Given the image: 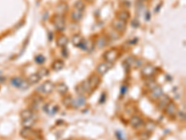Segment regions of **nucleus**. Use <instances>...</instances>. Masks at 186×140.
<instances>
[{"label": "nucleus", "mask_w": 186, "mask_h": 140, "mask_svg": "<svg viewBox=\"0 0 186 140\" xmlns=\"http://www.w3.org/2000/svg\"><path fill=\"white\" fill-rule=\"evenodd\" d=\"M32 140H43L40 137H34V138H33Z\"/></svg>", "instance_id": "nucleus-43"}, {"label": "nucleus", "mask_w": 186, "mask_h": 140, "mask_svg": "<svg viewBox=\"0 0 186 140\" xmlns=\"http://www.w3.org/2000/svg\"><path fill=\"white\" fill-rule=\"evenodd\" d=\"M118 57H119V51L116 48L110 49L103 53V59L105 60V62H108V63L113 64L115 61L117 60Z\"/></svg>", "instance_id": "nucleus-2"}, {"label": "nucleus", "mask_w": 186, "mask_h": 140, "mask_svg": "<svg viewBox=\"0 0 186 140\" xmlns=\"http://www.w3.org/2000/svg\"><path fill=\"white\" fill-rule=\"evenodd\" d=\"M141 2H146V1H148V0H140Z\"/></svg>", "instance_id": "nucleus-44"}, {"label": "nucleus", "mask_w": 186, "mask_h": 140, "mask_svg": "<svg viewBox=\"0 0 186 140\" xmlns=\"http://www.w3.org/2000/svg\"><path fill=\"white\" fill-rule=\"evenodd\" d=\"M54 89H55V84L51 80H46L37 88V92L44 94H49L53 92Z\"/></svg>", "instance_id": "nucleus-3"}, {"label": "nucleus", "mask_w": 186, "mask_h": 140, "mask_svg": "<svg viewBox=\"0 0 186 140\" xmlns=\"http://www.w3.org/2000/svg\"><path fill=\"white\" fill-rule=\"evenodd\" d=\"M150 137H151V133H149V132H147L145 130L139 134L140 140H149L150 139Z\"/></svg>", "instance_id": "nucleus-32"}, {"label": "nucleus", "mask_w": 186, "mask_h": 140, "mask_svg": "<svg viewBox=\"0 0 186 140\" xmlns=\"http://www.w3.org/2000/svg\"><path fill=\"white\" fill-rule=\"evenodd\" d=\"M129 124L133 129H140L144 125V121L141 116L133 115L129 120Z\"/></svg>", "instance_id": "nucleus-9"}, {"label": "nucleus", "mask_w": 186, "mask_h": 140, "mask_svg": "<svg viewBox=\"0 0 186 140\" xmlns=\"http://www.w3.org/2000/svg\"><path fill=\"white\" fill-rule=\"evenodd\" d=\"M67 140H73L72 138H69V139H67Z\"/></svg>", "instance_id": "nucleus-46"}, {"label": "nucleus", "mask_w": 186, "mask_h": 140, "mask_svg": "<svg viewBox=\"0 0 186 140\" xmlns=\"http://www.w3.org/2000/svg\"><path fill=\"white\" fill-rule=\"evenodd\" d=\"M55 88H56V91L60 94H62V95H65L67 93H68V86L64 83V82H60V83H58L56 86H55Z\"/></svg>", "instance_id": "nucleus-21"}, {"label": "nucleus", "mask_w": 186, "mask_h": 140, "mask_svg": "<svg viewBox=\"0 0 186 140\" xmlns=\"http://www.w3.org/2000/svg\"><path fill=\"white\" fill-rule=\"evenodd\" d=\"M88 82L91 92H93L99 87L101 83V76H99L98 74H93L88 79Z\"/></svg>", "instance_id": "nucleus-7"}, {"label": "nucleus", "mask_w": 186, "mask_h": 140, "mask_svg": "<svg viewBox=\"0 0 186 140\" xmlns=\"http://www.w3.org/2000/svg\"><path fill=\"white\" fill-rule=\"evenodd\" d=\"M106 44H107V38L105 36H103L98 37L97 40H96V46L99 49H102V48L105 47Z\"/></svg>", "instance_id": "nucleus-26"}, {"label": "nucleus", "mask_w": 186, "mask_h": 140, "mask_svg": "<svg viewBox=\"0 0 186 140\" xmlns=\"http://www.w3.org/2000/svg\"><path fill=\"white\" fill-rule=\"evenodd\" d=\"M37 74H38V75H39V77L42 79V78H44V77H47V76L49 74V71H48L47 68H41V69H39V70H38Z\"/></svg>", "instance_id": "nucleus-35"}, {"label": "nucleus", "mask_w": 186, "mask_h": 140, "mask_svg": "<svg viewBox=\"0 0 186 140\" xmlns=\"http://www.w3.org/2000/svg\"><path fill=\"white\" fill-rule=\"evenodd\" d=\"M157 108L158 110L160 111H163L165 109V108L168 106V104L171 101L170 97L167 94H162L157 100Z\"/></svg>", "instance_id": "nucleus-8"}, {"label": "nucleus", "mask_w": 186, "mask_h": 140, "mask_svg": "<svg viewBox=\"0 0 186 140\" xmlns=\"http://www.w3.org/2000/svg\"><path fill=\"white\" fill-rule=\"evenodd\" d=\"M34 112L31 109H22L20 113V117L21 120H26V119H30L32 117H34Z\"/></svg>", "instance_id": "nucleus-23"}, {"label": "nucleus", "mask_w": 186, "mask_h": 140, "mask_svg": "<svg viewBox=\"0 0 186 140\" xmlns=\"http://www.w3.org/2000/svg\"><path fill=\"white\" fill-rule=\"evenodd\" d=\"M23 127H27V128H32L34 124H35V120L34 119V117L30 118V119H26V120H22L21 123Z\"/></svg>", "instance_id": "nucleus-28"}, {"label": "nucleus", "mask_w": 186, "mask_h": 140, "mask_svg": "<svg viewBox=\"0 0 186 140\" xmlns=\"http://www.w3.org/2000/svg\"><path fill=\"white\" fill-rule=\"evenodd\" d=\"M68 42H69V39H68V37H67L66 36H64V35L59 36L57 37V39H56V44H57V46L60 47V48H64V47H66L67 44H68Z\"/></svg>", "instance_id": "nucleus-18"}, {"label": "nucleus", "mask_w": 186, "mask_h": 140, "mask_svg": "<svg viewBox=\"0 0 186 140\" xmlns=\"http://www.w3.org/2000/svg\"><path fill=\"white\" fill-rule=\"evenodd\" d=\"M61 49H62V51H61V54H62V56H64L65 58H66V57H68V51H67L66 47H64V48H61Z\"/></svg>", "instance_id": "nucleus-40"}, {"label": "nucleus", "mask_w": 186, "mask_h": 140, "mask_svg": "<svg viewBox=\"0 0 186 140\" xmlns=\"http://www.w3.org/2000/svg\"><path fill=\"white\" fill-rule=\"evenodd\" d=\"M34 61H35L36 64H38V65H42V64L45 63L46 58H45V56L42 55V54H37V55L34 57Z\"/></svg>", "instance_id": "nucleus-34"}, {"label": "nucleus", "mask_w": 186, "mask_h": 140, "mask_svg": "<svg viewBox=\"0 0 186 140\" xmlns=\"http://www.w3.org/2000/svg\"><path fill=\"white\" fill-rule=\"evenodd\" d=\"M72 101H73V97L71 95H69V94H65L63 99H62V104L66 108H71Z\"/></svg>", "instance_id": "nucleus-31"}, {"label": "nucleus", "mask_w": 186, "mask_h": 140, "mask_svg": "<svg viewBox=\"0 0 186 140\" xmlns=\"http://www.w3.org/2000/svg\"><path fill=\"white\" fill-rule=\"evenodd\" d=\"M115 134H116V137L118 140H126V137H125V135L122 131L117 130V131H116Z\"/></svg>", "instance_id": "nucleus-36"}, {"label": "nucleus", "mask_w": 186, "mask_h": 140, "mask_svg": "<svg viewBox=\"0 0 186 140\" xmlns=\"http://www.w3.org/2000/svg\"><path fill=\"white\" fill-rule=\"evenodd\" d=\"M85 7H86V6H85V3L83 2V0H77L75 3V8H77V9H80V10L84 11Z\"/></svg>", "instance_id": "nucleus-33"}, {"label": "nucleus", "mask_w": 186, "mask_h": 140, "mask_svg": "<svg viewBox=\"0 0 186 140\" xmlns=\"http://www.w3.org/2000/svg\"><path fill=\"white\" fill-rule=\"evenodd\" d=\"M87 1H89V2H90V1H93V0H87Z\"/></svg>", "instance_id": "nucleus-45"}, {"label": "nucleus", "mask_w": 186, "mask_h": 140, "mask_svg": "<svg viewBox=\"0 0 186 140\" xmlns=\"http://www.w3.org/2000/svg\"><path fill=\"white\" fill-rule=\"evenodd\" d=\"M75 91L79 95H84L86 93H91L90 87L88 85V80H83L80 84H78L75 87Z\"/></svg>", "instance_id": "nucleus-12"}, {"label": "nucleus", "mask_w": 186, "mask_h": 140, "mask_svg": "<svg viewBox=\"0 0 186 140\" xmlns=\"http://www.w3.org/2000/svg\"><path fill=\"white\" fill-rule=\"evenodd\" d=\"M71 41H72V43H73V45H74L75 47L80 48V46L82 45V43H83V41H84V38H83V36H82L81 35L75 34V35H74V36H72Z\"/></svg>", "instance_id": "nucleus-19"}, {"label": "nucleus", "mask_w": 186, "mask_h": 140, "mask_svg": "<svg viewBox=\"0 0 186 140\" xmlns=\"http://www.w3.org/2000/svg\"><path fill=\"white\" fill-rule=\"evenodd\" d=\"M157 71H158V70H157V68L155 65L148 64V65H145L142 68L141 73H142V76H143V78L149 79V78L155 77V75L157 73Z\"/></svg>", "instance_id": "nucleus-1"}, {"label": "nucleus", "mask_w": 186, "mask_h": 140, "mask_svg": "<svg viewBox=\"0 0 186 140\" xmlns=\"http://www.w3.org/2000/svg\"><path fill=\"white\" fill-rule=\"evenodd\" d=\"M144 16L146 17V21H149V19H150V14H149L148 11L146 12V15H144Z\"/></svg>", "instance_id": "nucleus-42"}, {"label": "nucleus", "mask_w": 186, "mask_h": 140, "mask_svg": "<svg viewBox=\"0 0 186 140\" xmlns=\"http://www.w3.org/2000/svg\"><path fill=\"white\" fill-rule=\"evenodd\" d=\"M56 10H57L58 14L62 15L63 13H65L68 10V6L66 3H61L56 7Z\"/></svg>", "instance_id": "nucleus-27"}, {"label": "nucleus", "mask_w": 186, "mask_h": 140, "mask_svg": "<svg viewBox=\"0 0 186 140\" xmlns=\"http://www.w3.org/2000/svg\"><path fill=\"white\" fill-rule=\"evenodd\" d=\"M128 89H129V87L127 86V85H122V87H121V90H120V93H121V95H125L126 94V93L128 92Z\"/></svg>", "instance_id": "nucleus-39"}, {"label": "nucleus", "mask_w": 186, "mask_h": 140, "mask_svg": "<svg viewBox=\"0 0 186 140\" xmlns=\"http://www.w3.org/2000/svg\"><path fill=\"white\" fill-rule=\"evenodd\" d=\"M52 22H53V24H54L55 28L58 31L62 32L65 29V20H64L62 15H60V14L55 15Z\"/></svg>", "instance_id": "nucleus-5"}, {"label": "nucleus", "mask_w": 186, "mask_h": 140, "mask_svg": "<svg viewBox=\"0 0 186 140\" xmlns=\"http://www.w3.org/2000/svg\"><path fill=\"white\" fill-rule=\"evenodd\" d=\"M112 26L115 29V31L118 33H124L127 29V22L124 21H121L119 19H116L112 22Z\"/></svg>", "instance_id": "nucleus-11"}, {"label": "nucleus", "mask_w": 186, "mask_h": 140, "mask_svg": "<svg viewBox=\"0 0 186 140\" xmlns=\"http://www.w3.org/2000/svg\"><path fill=\"white\" fill-rule=\"evenodd\" d=\"M144 127H145V131L149 132V133H152L156 127H157V124L155 122H152V121H149L147 123H144Z\"/></svg>", "instance_id": "nucleus-29"}, {"label": "nucleus", "mask_w": 186, "mask_h": 140, "mask_svg": "<svg viewBox=\"0 0 186 140\" xmlns=\"http://www.w3.org/2000/svg\"><path fill=\"white\" fill-rule=\"evenodd\" d=\"M20 135L24 139H28V138H33L34 137H38L34 130H33L32 128H27V127H23L20 130Z\"/></svg>", "instance_id": "nucleus-14"}, {"label": "nucleus", "mask_w": 186, "mask_h": 140, "mask_svg": "<svg viewBox=\"0 0 186 140\" xmlns=\"http://www.w3.org/2000/svg\"><path fill=\"white\" fill-rule=\"evenodd\" d=\"M63 1H66V0H63Z\"/></svg>", "instance_id": "nucleus-47"}, {"label": "nucleus", "mask_w": 186, "mask_h": 140, "mask_svg": "<svg viewBox=\"0 0 186 140\" xmlns=\"http://www.w3.org/2000/svg\"><path fill=\"white\" fill-rule=\"evenodd\" d=\"M157 85H158V84H157V80H156L155 79H153V78L146 79V83H145V86H146V88H147L149 91L153 90V89H154V88H156Z\"/></svg>", "instance_id": "nucleus-25"}, {"label": "nucleus", "mask_w": 186, "mask_h": 140, "mask_svg": "<svg viewBox=\"0 0 186 140\" xmlns=\"http://www.w3.org/2000/svg\"><path fill=\"white\" fill-rule=\"evenodd\" d=\"M162 94H164V92H163V89H162V87H160V86H157L156 88H154L153 90H151L150 91V94H149V97H150V99H152V100H155V101H157Z\"/></svg>", "instance_id": "nucleus-15"}, {"label": "nucleus", "mask_w": 186, "mask_h": 140, "mask_svg": "<svg viewBox=\"0 0 186 140\" xmlns=\"http://www.w3.org/2000/svg\"><path fill=\"white\" fill-rule=\"evenodd\" d=\"M84 16V11L77 9V8H74L73 11L71 12V18L74 22H79L82 20Z\"/></svg>", "instance_id": "nucleus-17"}, {"label": "nucleus", "mask_w": 186, "mask_h": 140, "mask_svg": "<svg viewBox=\"0 0 186 140\" xmlns=\"http://www.w3.org/2000/svg\"><path fill=\"white\" fill-rule=\"evenodd\" d=\"M41 78L39 77V75L37 73H34V74H32L30 75L28 78H27V82L29 83V85H34L36 83H38L40 81Z\"/></svg>", "instance_id": "nucleus-24"}, {"label": "nucleus", "mask_w": 186, "mask_h": 140, "mask_svg": "<svg viewBox=\"0 0 186 140\" xmlns=\"http://www.w3.org/2000/svg\"><path fill=\"white\" fill-rule=\"evenodd\" d=\"M176 117H178L181 122H184V123L185 122V112L184 111H177Z\"/></svg>", "instance_id": "nucleus-37"}, {"label": "nucleus", "mask_w": 186, "mask_h": 140, "mask_svg": "<svg viewBox=\"0 0 186 140\" xmlns=\"http://www.w3.org/2000/svg\"><path fill=\"white\" fill-rule=\"evenodd\" d=\"M43 110L48 114V115H49V116H54L56 113H58L59 112V110H60V108H59V106H57V105H55V104H53V103H48V104H46L44 107H43Z\"/></svg>", "instance_id": "nucleus-13"}, {"label": "nucleus", "mask_w": 186, "mask_h": 140, "mask_svg": "<svg viewBox=\"0 0 186 140\" xmlns=\"http://www.w3.org/2000/svg\"><path fill=\"white\" fill-rule=\"evenodd\" d=\"M164 113L169 116L170 118L173 119V118H176V113L178 111V108H177V105L173 102V101H170L168 106L165 108V109L163 110Z\"/></svg>", "instance_id": "nucleus-6"}, {"label": "nucleus", "mask_w": 186, "mask_h": 140, "mask_svg": "<svg viewBox=\"0 0 186 140\" xmlns=\"http://www.w3.org/2000/svg\"><path fill=\"white\" fill-rule=\"evenodd\" d=\"M113 67V64L112 63H108V62H104V63H101L100 65H98V66L96 67V72L99 76H103L105 75L111 68Z\"/></svg>", "instance_id": "nucleus-10"}, {"label": "nucleus", "mask_w": 186, "mask_h": 140, "mask_svg": "<svg viewBox=\"0 0 186 140\" xmlns=\"http://www.w3.org/2000/svg\"><path fill=\"white\" fill-rule=\"evenodd\" d=\"M64 67V62L61 59L55 60L51 65V69L53 71H61Z\"/></svg>", "instance_id": "nucleus-22"}, {"label": "nucleus", "mask_w": 186, "mask_h": 140, "mask_svg": "<svg viewBox=\"0 0 186 140\" xmlns=\"http://www.w3.org/2000/svg\"><path fill=\"white\" fill-rule=\"evenodd\" d=\"M10 83L13 87L18 88V89H21V90H25L27 89L30 85L27 82V80H22L20 77H14L10 80Z\"/></svg>", "instance_id": "nucleus-4"}, {"label": "nucleus", "mask_w": 186, "mask_h": 140, "mask_svg": "<svg viewBox=\"0 0 186 140\" xmlns=\"http://www.w3.org/2000/svg\"><path fill=\"white\" fill-rule=\"evenodd\" d=\"M110 36L112 37V39H113V40H116V39H118V38L120 37V35H119V33H118V32L115 31V32H111V34H110Z\"/></svg>", "instance_id": "nucleus-38"}, {"label": "nucleus", "mask_w": 186, "mask_h": 140, "mask_svg": "<svg viewBox=\"0 0 186 140\" xmlns=\"http://www.w3.org/2000/svg\"><path fill=\"white\" fill-rule=\"evenodd\" d=\"M93 43L91 42V41H89V40H85L84 39V41H83V43H82V45L80 46V48L83 50V51H90V50H92V48H93Z\"/></svg>", "instance_id": "nucleus-30"}, {"label": "nucleus", "mask_w": 186, "mask_h": 140, "mask_svg": "<svg viewBox=\"0 0 186 140\" xmlns=\"http://www.w3.org/2000/svg\"><path fill=\"white\" fill-rule=\"evenodd\" d=\"M86 100L87 99H86V97L84 95H78L76 98L73 99L71 108H73V109H79V108L83 107L86 104Z\"/></svg>", "instance_id": "nucleus-16"}, {"label": "nucleus", "mask_w": 186, "mask_h": 140, "mask_svg": "<svg viewBox=\"0 0 186 140\" xmlns=\"http://www.w3.org/2000/svg\"><path fill=\"white\" fill-rule=\"evenodd\" d=\"M117 19L121 20V21H124V22H128L129 19H130V13L129 10L127 9H122L120 10L118 13H117Z\"/></svg>", "instance_id": "nucleus-20"}, {"label": "nucleus", "mask_w": 186, "mask_h": 140, "mask_svg": "<svg viewBox=\"0 0 186 140\" xmlns=\"http://www.w3.org/2000/svg\"><path fill=\"white\" fill-rule=\"evenodd\" d=\"M105 99H106V94L103 93V94H102V97L100 98V103H104V102H105Z\"/></svg>", "instance_id": "nucleus-41"}]
</instances>
